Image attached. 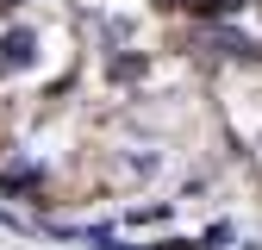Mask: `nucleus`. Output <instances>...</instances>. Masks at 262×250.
Wrapping results in <instances>:
<instances>
[]
</instances>
